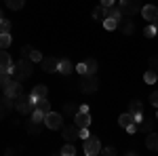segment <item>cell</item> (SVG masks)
Wrapping results in <instances>:
<instances>
[{"label": "cell", "mask_w": 158, "mask_h": 156, "mask_svg": "<svg viewBox=\"0 0 158 156\" xmlns=\"http://www.w3.org/2000/svg\"><path fill=\"white\" fill-rule=\"evenodd\" d=\"M32 63L34 61L27 59V57H21V59L17 61L15 65H13V78L15 80H19V82H23V80H27L30 76H32Z\"/></svg>", "instance_id": "6da1fadb"}, {"label": "cell", "mask_w": 158, "mask_h": 156, "mask_svg": "<svg viewBox=\"0 0 158 156\" xmlns=\"http://www.w3.org/2000/svg\"><path fill=\"white\" fill-rule=\"evenodd\" d=\"M15 110L19 112V114H23V116H27V114H32L34 110H36V99L32 95H21L15 97Z\"/></svg>", "instance_id": "7a4b0ae2"}, {"label": "cell", "mask_w": 158, "mask_h": 156, "mask_svg": "<svg viewBox=\"0 0 158 156\" xmlns=\"http://www.w3.org/2000/svg\"><path fill=\"white\" fill-rule=\"evenodd\" d=\"M120 13L122 15H127V17H131L135 13H141V0H120Z\"/></svg>", "instance_id": "3957f363"}, {"label": "cell", "mask_w": 158, "mask_h": 156, "mask_svg": "<svg viewBox=\"0 0 158 156\" xmlns=\"http://www.w3.org/2000/svg\"><path fill=\"white\" fill-rule=\"evenodd\" d=\"M101 152V144H99V137L97 135H89L85 139V154L86 156H95Z\"/></svg>", "instance_id": "277c9868"}, {"label": "cell", "mask_w": 158, "mask_h": 156, "mask_svg": "<svg viewBox=\"0 0 158 156\" xmlns=\"http://www.w3.org/2000/svg\"><path fill=\"white\" fill-rule=\"evenodd\" d=\"M2 91H4V95H6V97H13V99H15V97H19L21 93H23V86H21L19 80L13 78V80H9V82L2 86Z\"/></svg>", "instance_id": "5b68a950"}, {"label": "cell", "mask_w": 158, "mask_h": 156, "mask_svg": "<svg viewBox=\"0 0 158 156\" xmlns=\"http://www.w3.org/2000/svg\"><path fill=\"white\" fill-rule=\"evenodd\" d=\"M44 127H49L53 131H57L63 127V116L57 114V112H49V114H44Z\"/></svg>", "instance_id": "8992f818"}, {"label": "cell", "mask_w": 158, "mask_h": 156, "mask_svg": "<svg viewBox=\"0 0 158 156\" xmlns=\"http://www.w3.org/2000/svg\"><path fill=\"white\" fill-rule=\"evenodd\" d=\"M141 17H143L146 21H150V23H154V21L158 19V6H154V4L141 6Z\"/></svg>", "instance_id": "52a82bcc"}, {"label": "cell", "mask_w": 158, "mask_h": 156, "mask_svg": "<svg viewBox=\"0 0 158 156\" xmlns=\"http://www.w3.org/2000/svg\"><path fill=\"white\" fill-rule=\"evenodd\" d=\"M40 63H42V70L49 74H57V70H59V59L57 57H44Z\"/></svg>", "instance_id": "ba28073f"}, {"label": "cell", "mask_w": 158, "mask_h": 156, "mask_svg": "<svg viewBox=\"0 0 158 156\" xmlns=\"http://www.w3.org/2000/svg\"><path fill=\"white\" fill-rule=\"evenodd\" d=\"M80 86H82L85 93H95V91H97V78H95V74H93V76H82Z\"/></svg>", "instance_id": "9c48e42d"}, {"label": "cell", "mask_w": 158, "mask_h": 156, "mask_svg": "<svg viewBox=\"0 0 158 156\" xmlns=\"http://www.w3.org/2000/svg\"><path fill=\"white\" fill-rule=\"evenodd\" d=\"M61 133H63V139L65 141H76L78 139V124L74 122V124H70V127H61Z\"/></svg>", "instance_id": "30bf717a"}, {"label": "cell", "mask_w": 158, "mask_h": 156, "mask_svg": "<svg viewBox=\"0 0 158 156\" xmlns=\"http://www.w3.org/2000/svg\"><path fill=\"white\" fill-rule=\"evenodd\" d=\"M118 30H120L122 34H133V32H135L133 19H131V17H127V15L120 17V19H118Z\"/></svg>", "instance_id": "8fae6325"}, {"label": "cell", "mask_w": 158, "mask_h": 156, "mask_svg": "<svg viewBox=\"0 0 158 156\" xmlns=\"http://www.w3.org/2000/svg\"><path fill=\"white\" fill-rule=\"evenodd\" d=\"M129 108H131V112H133V116L137 122H141V118H143V103L139 101V99H133L131 103H129Z\"/></svg>", "instance_id": "7c38bea8"}, {"label": "cell", "mask_w": 158, "mask_h": 156, "mask_svg": "<svg viewBox=\"0 0 158 156\" xmlns=\"http://www.w3.org/2000/svg\"><path fill=\"white\" fill-rule=\"evenodd\" d=\"M13 68V59L9 55L6 48H0V70H11Z\"/></svg>", "instance_id": "4fadbf2b"}, {"label": "cell", "mask_w": 158, "mask_h": 156, "mask_svg": "<svg viewBox=\"0 0 158 156\" xmlns=\"http://www.w3.org/2000/svg\"><path fill=\"white\" fill-rule=\"evenodd\" d=\"M74 122H76L78 127H91V114H89V112H78V114L74 116Z\"/></svg>", "instance_id": "5bb4252c"}, {"label": "cell", "mask_w": 158, "mask_h": 156, "mask_svg": "<svg viewBox=\"0 0 158 156\" xmlns=\"http://www.w3.org/2000/svg\"><path fill=\"white\" fill-rule=\"evenodd\" d=\"M152 129H154V118H146V120H141V122H137V131L150 133Z\"/></svg>", "instance_id": "9a60e30c"}, {"label": "cell", "mask_w": 158, "mask_h": 156, "mask_svg": "<svg viewBox=\"0 0 158 156\" xmlns=\"http://www.w3.org/2000/svg\"><path fill=\"white\" fill-rule=\"evenodd\" d=\"M133 122H137L135 116H133V112H127V114H122L120 118H118V124H120L122 129H127V127H129V124H133Z\"/></svg>", "instance_id": "2e32d148"}, {"label": "cell", "mask_w": 158, "mask_h": 156, "mask_svg": "<svg viewBox=\"0 0 158 156\" xmlns=\"http://www.w3.org/2000/svg\"><path fill=\"white\" fill-rule=\"evenodd\" d=\"M146 145H148V150H156L158 152V133H148V139H146Z\"/></svg>", "instance_id": "e0dca14e"}, {"label": "cell", "mask_w": 158, "mask_h": 156, "mask_svg": "<svg viewBox=\"0 0 158 156\" xmlns=\"http://www.w3.org/2000/svg\"><path fill=\"white\" fill-rule=\"evenodd\" d=\"M106 17L116 19V21H118V19L122 17V13H120V9H118V6H114V4H112V6H106Z\"/></svg>", "instance_id": "ac0fdd59"}, {"label": "cell", "mask_w": 158, "mask_h": 156, "mask_svg": "<svg viewBox=\"0 0 158 156\" xmlns=\"http://www.w3.org/2000/svg\"><path fill=\"white\" fill-rule=\"evenodd\" d=\"M72 63H70V61L68 59H59V70H57V72L59 74H63V76H68V74H72Z\"/></svg>", "instance_id": "d6986e66"}, {"label": "cell", "mask_w": 158, "mask_h": 156, "mask_svg": "<svg viewBox=\"0 0 158 156\" xmlns=\"http://www.w3.org/2000/svg\"><path fill=\"white\" fill-rule=\"evenodd\" d=\"M47 93H49V89L44 84H38V86H34V91H32V97L34 99H42V97H47Z\"/></svg>", "instance_id": "ffe728a7"}, {"label": "cell", "mask_w": 158, "mask_h": 156, "mask_svg": "<svg viewBox=\"0 0 158 156\" xmlns=\"http://www.w3.org/2000/svg\"><path fill=\"white\" fill-rule=\"evenodd\" d=\"M36 110H40V112H44V114H49L51 112V103L47 97H42V99H36Z\"/></svg>", "instance_id": "44dd1931"}, {"label": "cell", "mask_w": 158, "mask_h": 156, "mask_svg": "<svg viewBox=\"0 0 158 156\" xmlns=\"http://www.w3.org/2000/svg\"><path fill=\"white\" fill-rule=\"evenodd\" d=\"M40 131H42V122H36V120H30L27 122V133L30 135H38Z\"/></svg>", "instance_id": "7402d4cb"}, {"label": "cell", "mask_w": 158, "mask_h": 156, "mask_svg": "<svg viewBox=\"0 0 158 156\" xmlns=\"http://www.w3.org/2000/svg\"><path fill=\"white\" fill-rule=\"evenodd\" d=\"M85 65H86V76H93V74L97 72V61L95 59H86Z\"/></svg>", "instance_id": "603a6c76"}, {"label": "cell", "mask_w": 158, "mask_h": 156, "mask_svg": "<svg viewBox=\"0 0 158 156\" xmlns=\"http://www.w3.org/2000/svg\"><path fill=\"white\" fill-rule=\"evenodd\" d=\"M61 154H63V156H74V154H76V145H74L72 141H68V144L61 148Z\"/></svg>", "instance_id": "cb8c5ba5"}, {"label": "cell", "mask_w": 158, "mask_h": 156, "mask_svg": "<svg viewBox=\"0 0 158 156\" xmlns=\"http://www.w3.org/2000/svg\"><path fill=\"white\" fill-rule=\"evenodd\" d=\"M13 76V70H0V86H4V84L11 80Z\"/></svg>", "instance_id": "d4e9b609"}, {"label": "cell", "mask_w": 158, "mask_h": 156, "mask_svg": "<svg viewBox=\"0 0 158 156\" xmlns=\"http://www.w3.org/2000/svg\"><path fill=\"white\" fill-rule=\"evenodd\" d=\"M13 42L11 34H0V48H9Z\"/></svg>", "instance_id": "484cf974"}, {"label": "cell", "mask_w": 158, "mask_h": 156, "mask_svg": "<svg viewBox=\"0 0 158 156\" xmlns=\"http://www.w3.org/2000/svg\"><path fill=\"white\" fill-rule=\"evenodd\" d=\"M23 4H25V0H6V6L13 9V11H19Z\"/></svg>", "instance_id": "4316f807"}, {"label": "cell", "mask_w": 158, "mask_h": 156, "mask_svg": "<svg viewBox=\"0 0 158 156\" xmlns=\"http://www.w3.org/2000/svg\"><path fill=\"white\" fill-rule=\"evenodd\" d=\"M0 34H11V21L9 19H0Z\"/></svg>", "instance_id": "83f0119b"}, {"label": "cell", "mask_w": 158, "mask_h": 156, "mask_svg": "<svg viewBox=\"0 0 158 156\" xmlns=\"http://www.w3.org/2000/svg\"><path fill=\"white\" fill-rule=\"evenodd\" d=\"M103 27H106V30H118V21L106 17V19H103Z\"/></svg>", "instance_id": "f1b7e54d"}, {"label": "cell", "mask_w": 158, "mask_h": 156, "mask_svg": "<svg viewBox=\"0 0 158 156\" xmlns=\"http://www.w3.org/2000/svg\"><path fill=\"white\" fill-rule=\"evenodd\" d=\"M93 17H95V19H101V21H103V19H106V6H101V4H99L97 9L93 11Z\"/></svg>", "instance_id": "f546056e"}, {"label": "cell", "mask_w": 158, "mask_h": 156, "mask_svg": "<svg viewBox=\"0 0 158 156\" xmlns=\"http://www.w3.org/2000/svg\"><path fill=\"white\" fill-rule=\"evenodd\" d=\"M63 112H65L68 116H76V114H78V106H74V103H65Z\"/></svg>", "instance_id": "4dcf8cb0"}, {"label": "cell", "mask_w": 158, "mask_h": 156, "mask_svg": "<svg viewBox=\"0 0 158 156\" xmlns=\"http://www.w3.org/2000/svg\"><path fill=\"white\" fill-rule=\"evenodd\" d=\"M143 80H146L148 84H154L156 82V72H154V70H148L146 76H143Z\"/></svg>", "instance_id": "1f68e13d"}, {"label": "cell", "mask_w": 158, "mask_h": 156, "mask_svg": "<svg viewBox=\"0 0 158 156\" xmlns=\"http://www.w3.org/2000/svg\"><path fill=\"white\" fill-rule=\"evenodd\" d=\"M32 120H36V122H42V124H44V112L34 110V112H32Z\"/></svg>", "instance_id": "d6a6232c"}, {"label": "cell", "mask_w": 158, "mask_h": 156, "mask_svg": "<svg viewBox=\"0 0 158 156\" xmlns=\"http://www.w3.org/2000/svg\"><path fill=\"white\" fill-rule=\"evenodd\" d=\"M143 34H146L148 38H154V36H156L158 32H156V27H154V23L150 25V27H146V32H143Z\"/></svg>", "instance_id": "836d02e7"}, {"label": "cell", "mask_w": 158, "mask_h": 156, "mask_svg": "<svg viewBox=\"0 0 158 156\" xmlns=\"http://www.w3.org/2000/svg\"><path fill=\"white\" fill-rule=\"evenodd\" d=\"M30 59H32V61H42L44 57H42V53H38V51H32V53H30Z\"/></svg>", "instance_id": "e575fe53"}, {"label": "cell", "mask_w": 158, "mask_h": 156, "mask_svg": "<svg viewBox=\"0 0 158 156\" xmlns=\"http://www.w3.org/2000/svg\"><path fill=\"white\" fill-rule=\"evenodd\" d=\"M150 103H152L154 108H158V91H154V93L150 95Z\"/></svg>", "instance_id": "d590c367"}, {"label": "cell", "mask_w": 158, "mask_h": 156, "mask_svg": "<svg viewBox=\"0 0 158 156\" xmlns=\"http://www.w3.org/2000/svg\"><path fill=\"white\" fill-rule=\"evenodd\" d=\"M30 53H32V47H30V44L21 47V55H23V57H27V59H30Z\"/></svg>", "instance_id": "8d00e7d4"}, {"label": "cell", "mask_w": 158, "mask_h": 156, "mask_svg": "<svg viewBox=\"0 0 158 156\" xmlns=\"http://www.w3.org/2000/svg\"><path fill=\"white\" fill-rule=\"evenodd\" d=\"M150 70L158 72V57H152V59H150Z\"/></svg>", "instance_id": "74e56055"}, {"label": "cell", "mask_w": 158, "mask_h": 156, "mask_svg": "<svg viewBox=\"0 0 158 156\" xmlns=\"http://www.w3.org/2000/svg\"><path fill=\"white\" fill-rule=\"evenodd\" d=\"M101 154H106V156H114V154H116V150H114V148H106V150H101Z\"/></svg>", "instance_id": "f35d334b"}, {"label": "cell", "mask_w": 158, "mask_h": 156, "mask_svg": "<svg viewBox=\"0 0 158 156\" xmlns=\"http://www.w3.org/2000/svg\"><path fill=\"white\" fill-rule=\"evenodd\" d=\"M76 72H78V74H82V76H86V65H85V63H80V65L76 68Z\"/></svg>", "instance_id": "ab89813d"}, {"label": "cell", "mask_w": 158, "mask_h": 156, "mask_svg": "<svg viewBox=\"0 0 158 156\" xmlns=\"http://www.w3.org/2000/svg\"><path fill=\"white\" fill-rule=\"evenodd\" d=\"M114 4V0H101V6H112Z\"/></svg>", "instance_id": "60d3db41"}, {"label": "cell", "mask_w": 158, "mask_h": 156, "mask_svg": "<svg viewBox=\"0 0 158 156\" xmlns=\"http://www.w3.org/2000/svg\"><path fill=\"white\" fill-rule=\"evenodd\" d=\"M78 112H89V106L82 103V106H78Z\"/></svg>", "instance_id": "b9f144b4"}, {"label": "cell", "mask_w": 158, "mask_h": 156, "mask_svg": "<svg viewBox=\"0 0 158 156\" xmlns=\"http://www.w3.org/2000/svg\"><path fill=\"white\" fill-rule=\"evenodd\" d=\"M154 27H156V32H158V19H156V21H154Z\"/></svg>", "instance_id": "7bdbcfd3"}, {"label": "cell", "mask_w": 158, "mask_h": 156, "mask_svg": "<svg viewBox=\"0 0 158 156\" xmlns=\"http://www.w3.org/2000/svg\"><path fill=\"white\" fill-rule=\"evenodd\" d=\"M0 19H4V17H2V11H0Z\"/></svg>", "instance_id": "ee69618b"}, {"label": "cell", "mask_w": 158, "mask_h": 156, "mask_svg": "<svg viewBox=\"0 0 158 156\" xmlns=\"http://www.w3.org/2000/svg\"><path fill=\"white\" fill-rule=\"evenodd\" d=\"M156 118H158V108H156Z\"/></svg>", "instance_id": "f6af8a7d"}]
</instances>
